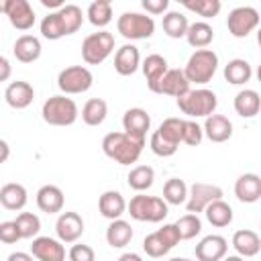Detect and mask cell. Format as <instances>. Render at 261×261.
Instances as JSON below:
<instances>
[{
	"label": "cell",
	"instance_id": "6da1fadb",
	"mask_svg": "<svg viewBox=\"0 0 261 261\" xmlns=\"http://www.w3.org/2000/svg\"><path fill=\"white\" fill-rule=\"evenodd\" d=\"M145 147V139L133 137L128 133H108L102 139V151L106 157L114 159L118 165L137 163Z\"/></svg>",
	"mask_w": 261,
	"mask_h": 261
},
{
	"label": "cell",
	"instance_id": "7a4b0ae2",
	"mask_svg": "<svg viewBox=\"0 0 261 261\" xmlns=\"http://www.w3.org/2000/svg\"><path fill=\"white\" fill-rule=\"evenodd\" d=\"M184 124H186L184 118H175V116L165 118L159 124V128L151 135V143H149L151 151L159 157H171L177 151L179 143H184Z\"/></svg>",
	"mask_w": 261,
	"mask_h": 261
},
{
	"label": "cell",
	"instance_id": "3957f363",
	"mask_svg": "<svg viewBox=\"0 0 261 261\" xmlns=\"http://www.w3.org/2000/svg\"><path fill=\"white\" fill-rule=\"evenodd\" d=\"M218 106V98L212 90L206 88H198V90H190L186 96L177 98V108L181 114L190 116V118H208L214 114Z\"/></svg>",
	"mask_w": 261,
	"mask_h": 261
},
{
	"label": "cell",
	"instance_id": "277c9868",
	"mask_svg": "<svg viewBox=\"0 0 261 261\" xmlns=\"http://www.w3.org/2000/svg\"><path fill=\"white\" fill-rule=\"evenodd\" d=\"M218 69V55L212 49H198L190 55L184 73L190 84H208Z\"/></svg>",
	"mask_w": 261,
	"mask_h": 261
},
{
	"label": "cell",
	"instance_id": "5b68a950",
	"mask_svg": "<svg viewBox=\"0 0 261 261\" xmlns=\"http://www.w3.org/2000/svg\"><path fill=\"white\" fill-rule=\"evenodd\" d=\"M77 104L67 98L65 94L59 96H51L45 100L43 108H41V116L47 124L53 126H69L77 120Z\"/></svg>",
	"mask_w": 261,
	"mask_h": 261
},
{
	"label": "cell",
	"instance_id": "8992f818",
	"mask_svg": "<svg viewBox=\"0 0 261 261\" xmlns=\"http://www.w3.org/2000/svg\"><path fill=\"white\" fill-rule=\"evenodd\" d=\"M126 210H128L130 218H135L139 222H161L169 214L167 202L163 198H159V196H145V194L133 196Z\"/></svg>",
	"mask_w": 261,
	"mask_h": 261
},
{
	"label": "cell",
	"instance_id": "52a82bcc",
	"mask_svg": "<svg viewBox=\"0 0 261 261\" xmlns=\"http://www.w3.org/2000/svg\"><path fill=\"white\" fill-rule=\"evenodd\" d=\"M116 29L118 33L128 39V41H141V39H149L155 33V20L149 14H141V12H122L116 20Z\"/></svg>",
	"mask_w": 261,
	"mask_h": 261
},
{
	"label": "cell",
	"instance_id": "ba28073f",
	"mask_svg": "<svg viewBox=\"0 0 261 261\" xmlns=\"http://www.w3.org/2000/svg\"><path fill=\"white\" fill-rule=\"evenodd\" d=\"M114 51V35L108 31L92 33L82 43V59L88 65H100Z\"/></svg>",
	"mask_w": 261,
	"mask_h": 261
},
{
	"label": "cell",
	"instance_id": "9c48e42d",
	"mask_svg": "<svg viewBox=\"0 0 261 261\" xmlns=\"http://www.w3.org/2000/svg\"><path fill=\"white\" fill-rule=\"evenodd\" d=\"M179 241H181V237L177 232V226L175 224H163V228H159V230H155V232H151V234L145 237L143 251L149 257L157 259V257L167 255Z\"/></svg>",
	"mask_w": 261,
	"mask_h": 261
},
{
	"label": "cell",
	"instance_id": "30bf717a",
	"mask_svg": "<svg viewBox=\"0 0 261 261\" xmlns=\"http://www.w3.org/2000/svg\"><path fill=\"white\" fill-rule=\"evenodd\" d=\"M94 75L84 65H69L59 71L57 75V88L63 94H84L92 88Z\"/></svg>",
	"mask_w": 261,
	"mask_h": 261
},
{
	"label": "cell",
	"instance_id": "8fae6325",
	"mask_svg": "<svg viewBox=\"0 0 261 261\" xmlns=\"http://www.w3.org/2000/svg\"><path fill=\"white\" fill-rule=\"evenodd\" d=\"M226 27L234 39H245L259 27V12L253 6H237L228 12Z\"/></svg>",
	"mask_w": 261,
	"mask_h": 261
},
{
	"label": "cell",
	"instance_id": "7c38bea8",
	"mask_svg": "<svg viewBox=\"0 0 261 261\" xmlns=\"http://www.w3.org/2000/svg\"><path fill=\"white\" fill-rule=\"evenodd\" d=\"M222 196H224V192H222L220 186L206 184V181H196V184L190 186L186 208H188L190 214H198V212H204L212 202L222 200Z\"/></svg>",
	"mask_w": 261,
	"mask_h": 261
},
{
	"label": "cell",
	"instance_id": "4fadbf2b",
	"mask_svg": "<svg viewBox=\"0 0 261 261\" xmlns=\"http://www.w3.org/2000/svg\"><path fill=\"white\" fill-rule=\"evenodd\" d=\"M0 10L8 16L10 24L18 31H29L35 24V10L29 4V0H4L0 4Z\"/></svg>",
	"mask_w": 261,
	"mask_h": 261
},
{
	"label": "cell",
	"instance_id": "5bb4252c",
	"mask_svg": "<svg viewBox=\"0 0 261 261\" xmlns=\"http://www.w3.org/2000/svg\"><path fill=\"white\" fill-rule=\"evenodd\" d=\"M55 232L61 243H75L84 234V220L77 212H61L55 222Z\"/></svg>",
	"mask_w": 261,
	"mask_h": 261
},
{
	"label": "cell",
	"instance_id": "9a60e30c",
	"mask_svg": "<svg viewBox=\"0 0 261 261\" xmlns=\"http://www.w3.org/2000/svg\"><path fill=\"white\" fill-rule=\"evenodd\" d=\"M31 255L39 261H65V247L59 239L37 237L31 245Z\"/></svg>",
	"mask_w": 261,
	"mask_h": 261
},
{
	"label": "cell",
	"instance_id": "2e32d148",
	"mask_svg": "<svg viewBox=\"0 0 261 261\" xmlns=\"http://www.w3.org/2000/svg\"><path fill=\"white\" fill-rule=\"evenodd\" d=\"M228 243L220 234H208L196 245V259L198 261H222L226 257Z\"/></svg>",
	"mask_w": 261,
	"mask_h": 261
},
{
	"label": "cell",
	"instance_id": "e0dca14e",
	"mask_svg": "<svg viewBox=\"0 0 261 261\" xmlns=\"http://www.w3.org/2000/svg\"><path fill=\"white\" fill-rule=\"evenodd\" d=\"M4 100L10 108H16V110H22L27 106L33 104L35 100V90L29 82H22V80H16V82H10L4 90Z\"/></svg>",
	"mask_w": 261,
	"mask_h": 261
},
{
	"label": "cell",
	"instance_id": "ac0fdd59",
	"mask_svg": "<svg viewBox=\"0 0 261 261\" xmlns=\"http://www.w3.org/2000/svg\"><path fill=\"white\" fill-rule=\"evenodd\" d=\"M141 67H143V73H145V80H147L149 90L157 94L159 82H161L163 75L169 71V67H167V59H165L163 55H159V53H151V55L145 57V61H143Z\"/></svg>",
	"mask_w": 261,
	"mask_h": 261
},
{
	"label": "cell",
	"instance_id": "d6986e66",
	"mask_svg": "<svg viewBox=\"0 0 261 261\" xmlns=\"http://www.w3.org/2000/svg\"><path fill=\"white\" fill-rule=\"evenodd\" d=\"M141 65V53L139 47H135L133 43L122 45L120 49H116L114 55V69L118 75H133Z\"/></svg>",
	"mask_w": 261,
	"mask_h": 261
},
{
	"label": "cell",
	"instance_id": "ffe728a7",
	"mask_svg": "<svg viewBox=\"0 0 261 261\" xmlns=\"http://www.w3.org/2000/svg\"><path fill=\"white\" fill-rule=\"evenodd\" d=\"M188 92H190V82H188L184 69H169L157 88V94H165V96H173V98H181Z\"/></svg>",
	"mask_w": 261,
	"mask_h": 261
},
{
	"label": "cell",
	"instance_id": "44dd1931",
	"mask_svg": "<svg viewBox=\"0 0 261 261\" xmlns=\"http://www.w3.org/2000/svg\"><path fill=\"white\" fill-rule=\"evenodd\" d=\"M126 208H128V204L124 202L122 194L116 190H108L98 198V210L108 220H118L126 212Z\"/></svg>",
	"mask_w": 261,
	"mask_h": 261
},
{
	"label": "cell",
	"instance_id": "7402d4cb",
	"mask_svg": "<svg viewBox=\"0 0 261 261\" xmlns=\"http://www.w3.org/2000/svg\"><path fill=\"white\" fill-rule=\"evenodd\" d=\"M122 126H124V133L145 139L147 130L151 128V116L143 108H128L122 116Z\"/></svg>",
	"mask_w": 261,
	"mask_h": 261
},
{
	"label": "cell",
	"instance_id": "603a6c76",
	"mask_svg": "<svg viewBox=\"0 0 261 261\" xmlns=\"http://www.w3.org/2000/svg\"><path fill=\"white\" fill-rule=\"evenodd\" d=\"M234 196L245 204L257 202L261 198V177L257 173H243L234 181Z\"/></svg>",
	"mask_w": 261,
	"mask_h": 261
},
{
	"label": "cell",
	"instance_id": "cb8c5ba5",
	"mask_svg": "<svg viewBox=\"0 0 261 261\" xmlns=\"http://www.w3.org/2000/svg\"><path fill=\"white\" fill-rule=\"evenodd\" d=\"M63 202H65L63 192L57 186L47 184V186L39 188V192H37V206L45 214H57V212H61L63 210Z\"/></svg>",
	"mask_w": 261,
	"mask_h": 261
},
{
	"label": "cell",
	"instance_id": "d4e9b609",
	"mask_svg": "<svg viewBox=\"0 0 261 261\" xmlns=\"http://www.w3.org/2000/svg\"><path fill=\"white\" fill-rule=\"evenodd\" d=\"M204 135L212 143H224L232 137V122L224 114H212L204 120Z\"/></svg>",
	"mask_w": 261,
	"mask_h": 261
},
{
	"label": "cell",
	"instance_id": "484cf974",
	"mask_svg": "<svg viewBox=\"0 0 261 261\" xmlns=\"http://www.w3.org/2000/svg\"><path fill=\"white\" fill-rule=\"evenodd\" d=\"M41 41L33 35H20L12 47V53L14 57L20 61V63H33L41 57Z\"/></svg>",
	"mask_w": 261,
	"mask_h": 261
},
{
	"label": "cell",
	"instance_id": "4316f807",
	"mask_svg": "<svg viewBox=\"0 0 261 261\" xmlns=\"http://www.w3.org/2000/svg\"><path fill=\"white\" fill-rule=\"evenodd\" d=\"M232 247L241 257H255L261 251V239L255 230L241 228L232 234Z\"/></svg>",
	"mask_w": 261,
	"mask_h": 261
},
{
	"label": "cell",
	"instance_id": "83f0119b",
	"mask_svg": "<svg viewBox=\"0 0 261 261\" xmlns=\"http://www.w3.org/2000/svg\"><path fill=\"white\" fill-rule=\"evenodd\" d=\"M234 110L243 118H253L261 110V96L255 90H241L234 96Z\"/></svg>",
	"mask_w": 261,
	"mask_h": 261
},
{
	"label": "cell",
	"instance_id": "f1b7e54d",
	"mask_svg": "<svg viewBox=\"0 0 261 261\" xmlns=\"http://www.w3.org/2000/svg\"><path fill=\"white\" fill-rule=\"evenodd\" d=\"M27 190L20 184H4L0 188V204L6 210H22L27 204Z\"/></svg>",
	"mask_w": 261,
	"mask_h": 261
},
{
	"label": "cell",
	"instance_id": "f546056e",
	"mask_svg": "<svg viewBox=\"0 0 261 261\" xmlns=\"http://www.w3.org/2000/svg\"><path fill=\"white\" fill-rule=\"evenodd\" d=\"M133 239V228L126 220L118 218V220H110L108 228H106V243L112 249H122L130 243Z\"/></svg>",
	"mask_w": 261,
	"mask_h": 261
},
{
	"label": "cell",
	"instance_id": "4dcf8cb0",
	"mask_svg": "<svg viewBox=\"0 0 261 261\" xmlns=\"http://www.w3.org/2000/svg\"><path fill=\"white\" fill-rule=\"evenodd\" d=\"M253 75V69L249 65L247 59H230L226 65H224V80L232 86H243L251 80Z\"/></svg>",
	"mask_w": 261,
	"mask_h": 261
},
{
	"label": "cell",
	"instance_id": "1f68e13d",
	"mask_svg": "<svg viewBox=\"0 0 261 261\" xmlns=\"http://www.w3.org/2000/svg\"><path fill=\"white\" fill-rule=\"evenodd\" d=\"M161 27H163V33H165L169 39H181V37L188 35L190 22H188V18H186L181 12H177V10H169V12L163 14V22H161Z\"/></svg>",
	"mask_w": 261,
	"mask_h": 261
},
{
	"label": "cell",
	"instance_id": "d6a6232c",
	"mask_svg": "<svg viewBox=\"0 0 261 261\" xmlns=\"http://www.w3.org/2000/svg\"><path fill=\"white\" fill-rule=\"evenodd\" d=\"M106 114H108V104L102 98H90L82 108V120L88 126H100L106 120Z\"/></svg>",
	"mask_w": 261,
	"mask_h": 261
},
{
	"label": "cell",
	"instance_id": "836d02e7",
	"mask_svg": "<svg viewBox=\"0 0 261 261\" xmlns=\"http://www.w3.org/2000/svg\"><path fill=\"white\" fill-rule=\"evenodd\" d=\"M186 39H188V43L192 47H196V51L198 49H206L212 43V39H214V31H212V27L206 20H198V22L190 24Z\"/></svg>",
	"mask_w": 261,
	"mask_h": 261
},
{
	"label": "cell",
	"instance_id": "e575fe53",
	"mask_svg": "<svg viewBox=\"0 0 261 261\" xmlns=\"http://www.w3.org/2000/svg\"><path fill=\"white\" fill-rule=\"evenodd\" d=\"M41 35L49 41H57L61 37H67V29H65V22H63V16L59 10L55 12H49L47 16H43L41 20Z\"/></svg>",
	"mask_w": 261,
	"mask_h": 261
},
{
	"label": "cell",
	"instance_id": "d590c367",
	"mask_svg": "<svg viewBox=\"0 0 261 261\" xmlns=\"http://www.w3.org/2000/svg\"><path fill=\"white\" fill-rule=\"evenodd\" d=\"M90 24L98 27L104 31L106 24H110L112 20V2L110 0H96L88 6V12H86Z\"/></svg>",
	"mask_w": 261,
	"mask_h": 261
},
{
	"label": "cell",
	"instance_id": "8d00e7d4",
	"mask_svg": "<svg viewBox=\"0 0 261 261\" xmlns=\"http://www.w3.org/2000/svg\"><path fill=\"white\" fill-rule=\"evenodd\" d=\"M204 214H206V220H208L212 226H216V228L228 226V224L232 222V208H230L224 200L212 202V204L204 210Z\"/></svg>",
	"mask_w": 261,
	"mask_h": 261
},
{
	"label": "cell",
	"instance_id": "74e56055",
	"mask_svg": "<svg viewBox=\"0 0 261 261\" xmlns=\"http://www.w3.org/2000/svg\"><path fill=\"white\" fill-rule=\"evenodd\" d=\"M126 181H128V188H133L135 192H145V190H149L153 186L155 171L149 165H137V167H133L128 171Z\"/></svg>",
	"mask_w": 261,
	"mask_h": 261
},
{
	"label": "cell",
	"instance_id": "f35d334b",
	"mask_svg": "<svg viewBox=\"0 0 261 261\" xmlns=\"http://www.w3.org/2000/svg\"><path fill=\"white\" fill-rule=\"evenodd\" d=\"M188 194H190V188L186 186L184 179L179 177H171L165 181L163 186V200L167 204H173V206H179V204H186L188 202Z\"/></svg>",
	"mask_w": 261,
	"mask_h": 261
},
{
	"label": "cell",
	"instance_id": "ab89813d",
	"mask_svg": "<svg viewBox=\"0 0 261 261\" xmlns=\"http://www.w3.org/2000/svg\"><path fill=\"white\" fill-rule=\"evenodd\" d=\"M181 4H184V8L200 14L202 18H214L222 8L220 0H184Z\"/></svg>",
	"mask_w": 261,
	"mask_h": 261
},
{
	"label": "cell",
	"instance_id": "60d3db41",
	"mask_svg": "<svg viewBox=\"0 0 261 261\" xmlns=\"http://www.w3.org/2000/svg\"><path fill=\"white\" fill-rule=\"evenodd\" d=\"M14 222H16V228L20 232V239H33L41 230V220L33 212H20Z\"/></svg>",
	"mask_w": 261,
	"mask_h": 261
},
{
	"label": "cell",
	"instance_id": "b9f144b4",
	"mask_svg": "<svg viewBox=\"0 0 261 261\" xmlns=\"http://www.w3.org/2000/svg\"><path fill=\"white\" fill-rule=\"evenodd\" d=\"M173 224L177 226V232H179L181 241H190L196 234H200V230H202V220L198 218V214H184Z\"/></svg>",
	"mask_w": 261,
	"mask_h": 261
},
{
	"label": "cell",
	"instance_id": "7bdbcfd3",
	"mask_svg": "<svg viewBox=\"0 0 261 261\" xmlns=\"http://www.w3.org/2000/svg\"><path fill=\"white\" fill-rule=\"evenodd\" d=\"M204 139V126H200L196 120H186L184 124V143L190 147H198Z\"/></svg>",
	"mask_w": 261,
	"mask_h": 261
},
{
	"label": "cell",
	"instance_id": "ee69618b",
	"mask_svg": "<svg viewBox=\"0 0 261 261\" xmlns=\"http://www.w3.org/2000/svg\"><path fill=\"white\" fill-rule=\"evenodd\" d=\"M69 261H96V255H94V249L90 245H84V243H77L69 249L67 253Z\"/></svg>",
	"mask_w": 261,
	"mask_h": 261
},
{
	"label": "cell",
	"instance_id": "f6af8a7d",
	"mask_svg": "<svg viewBox=\"0 0 261 261\" xmlns=\"http://www.w3.org/2000/svg\"><path fill=\"white\" fill-rule=\"evenodd\" d=\"M0 241L6 243V245H12V243L20 241V232H18L14 220H4V222H0Z\"/></svg>",
	"mask_w": 261,
	"mask_h": 261
},
{
	"label": "cell",
	"instance_id": "bcb514c9",
	"mask_svg": "<svg viewBox=\"0 0 261 261\" xmlns=\"http://www.w3.org/2000/svg\"><path fill=\"white\" fill-rule=\"evenodd\" d=\"M141 6L147 10V14H163L169 6V0H143Z\"/></svg>",
	"mask_w": 261,
	"mask_h": 261
},
{
	"label": "cell",
	"instance_id": "7dc6e473",
	"mask_svg": "<svg viewBox=\"0 0 261 261\" xmlns=\"http://www.w3.org/2000/svg\"><path fill=\"white\" fill-rule=\"evenodd\" d=\"M0 82H6L10 77V61L6 57H0Z\"/></svg>",
	"mask_w": 261,
	"mask_h": 261
},
{
	"label": "cell",
	"instance_id": "c3c4849f",
	"mask_svg": "<svg viewBox=\"0 0 261 261\" xmlns=\"http://www.w3.org/2000/svg\"><path fill=\"white\" fill-rule=\"evenodd\" d=\"M6 261H33V255L22 253V251H16V253H10Z\"/></svg>",
	"mask_w": 261,
	"mask_h": 261
},
{
	"label": "cell",
	"instance_id": "681fc988",
	"mask_svg": "<svg viewBox=\"0 0 261 261\" xmlns=\"http://www.w3.org/2000/svg\"><path fill=\"white\" fill-rule=\"evenodd\" d=\"M41 4L45 6V8H63L65 4H63V0H41Z\"/></svg>",
	"mask_w": 261,
	"mask_h": 261
},
{
	"label": "cell",
	"instance_id": "f907efd6",
	"mask_svg": "<svg viewBox=\"0 0 261 261\" xmlns=\"http://www.w3.org/2000/svg\"><path fill=\"white\" fill-rule=\"evenodd\" d=\"M118 261H143L137 253H122L120 257H118Z\"/></svg>",
	"mask_w": 261,
	"mask_h": 261
},
{
	"label": "cell",
	"instance_id": "816d5d0a",
	"mask_svg": "<svg viewBox=\"0 0 261 261\" xmlns=\"http://www.w3.org/2000/svg\"><path fill=\"white\" fill-rule=\"evenodd\" d=\"M0 149H2V157H0V161L4 163V161L8 159V143H6V141H0Z\"/></svg>",
	"mask_w": 261,
	"mask_h": 261
},
{
	"label": "cell",
	"instance_id": "f5cc1de1",
	"mask_svg": "<svg viewBox=\"0 0 261 261\" xmlns=\"http://www.w3.org/2000/svg\"><path fill=\"white\" fill-rule=\"evenodd\" d=\"M222 261H243V257H241V255H228V257H224Z\"/></svg>",
	"mask_w": 261,
	"mask_h": 261
},
{
	"label": "cell",
	"instance_id": "db71d44e",
	"mask_svg": "<svg viewBox=\"0 0 261 261\" xmlns=\"http://www.w3.org/2000/svg\"><path fill=\"white\" fill-rule=\"evenodd\" d=\"M257 45H259V47H261V27H259V29H257Z\"/></svg>",
	"mask_w": 261,
	"mask_h": 261
},
{
	"label": "cell",
	"instance_id": "11a10c76",
	"mask_svg": "<svg viewBox=\"0 0 261 261\" xmlns=\"http://www.w3.org/2000/svg\"><path fill=\"white\" fill-rule=\"evenodd\" d=\"M169 261H190V259H186V257H171Z\"/></svg>",
	"mask_w": 261,
	"mask_h": 261
},
{
	"label": "cell",
	"instance_id": "9f6ffc18",
	"mask_svg": "<svg viewBox=\"0 0 261 261\" xmlns=\"http://www.w3.org/2000/svg\"><path fill=\"white\" fill-rule=\"evenodd\" d=\"M257 80H259V84H261V65L257 67Z\"/></svg>",
	"mask_w": 261,
	"mask_h": 261
}]
</instances>
